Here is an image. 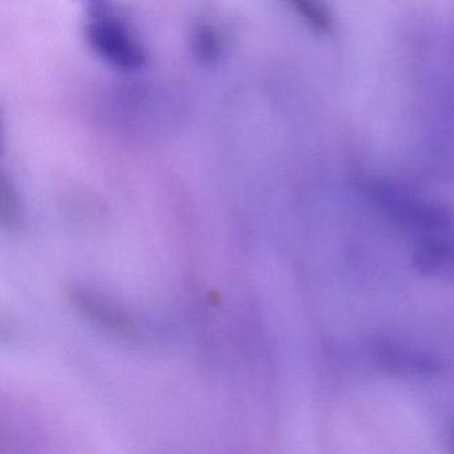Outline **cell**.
<instances>
[{
	"instance_id": "obj_6",
	"label": "cell",
	"mask_w": 454,
	"mask_h": 454,
	"mask_svg": "<svg viewBox=\"0 0 454 454\" xmlns=\"http://www.w3.org/2000/svg\"><path fill=\"white\" fill-rule=\"evenodd\" d=\"M286 4L313 33L320 35L333 33V15L324 0H286Z\"/></svg>"
},
{
	"instance_id": "obj_1",
	"label": "cell",
	"mask_w": 454,
	"mask_h": 454,
	"mask_svg": "<svg viewBox=\"0 0 454 454\" xmlns=\"http://www.w3.org/2000/svg\"><path fill=\"white\" fill-rule=\"evenodd\" d=\"M87 4L90 14L84 33L90 49L118 70H140L147 63V52L126 22L106 0H87Z\"/></svg>"
},
{
	"instance_id": "obj_8",
	"label": "cell",
	"mask_w": 454,
	"mask_h": 454,
	"mask_svg": "<svg viewBox=\"0 0 454 454\" xmlns=\"http://www.w3.org/2000/svg\"><path fill=\"white\" fill-rule=\"evenodd\" d=\"M451 443L454 445V429L451 430Z\"/></svg>"
},
{
	"instance_id": "obj_2",
	"label": "cell",
	"mask_w": 454,
	"mask_h": 454,
	"mask_svg": "<svg viewBox=\"0 0 454 454\" xmlns=\"http://www.w3.org/2000/svg\"><path fill=\"white\" fill-rule=\"evenodd\" d=\"M68 297H70L71 304L82 315L86 316L92 323L100 325V328H105L106 331L123 337V339L135 340V341L142 340V332H140L139 326L135 323L134 318L121 308L110 304L91 292L81 291V289H74L68 294Z\"/></svg>"
},
{
	"instance_id": "obj_5",
	"label": "cell",
	"mask_w": 454,
	"mask_h": 454,
	"mask_svg": "<svg viewBox=\"0 0 454 454\" xmlns=\"http://www.w3.org/2000/svg\"><path fill=\"white\" fill-rule=\"evenodd\" d=\"M413 265L427 278L454 281V243L419 241L414 249Z\"/></svg>"
},
{
	"instance_id": "obj_4",
	"label": "cell",
	"mask_w": 454,
	"mask_h": 454,
	"mask_svg": "<svg viewBox=\"0 0 454 454\" xmlns=\"http://www.w3.org/2000/svg\"><path fill=\"white\" fill-rule=\"evenodd\" d=\"M374 357L387 371L406 376L434 373L440 369V364L433 356L398 342H379L374 349Z\"/></svg>"
},
{
	"instance_id": "obj_3",
	"label": "cell",
	"mask_w": 454,
	"mask_h": 454,
	"mask_svg": "<svg viewBox=\"0 0 454 454\" xmlns=\"http://www.w3.org/2000/svg\"><path fill=\"white\" fill-rule=\"evenodd\" d=\"M405 230L419 241L454 243V207L440 201L421 200Z\"/></svg>"
},
{
	"instance_id": "obj_7",
	"label": "cell",
	"mask_w": 454,
	"mask_h": 454,
	"mask_svg": "<svg viewBox=\"0 0 454 454\" xmlns=\"http://www.w3.org/2000/svg\"><path fill=\"white\" fill-rule=\"evenodd\" d=\"M2 217L4 223H9L15 227L20 222V207H18L17 196L14 188L9 184L6 177L2 180Z\"/></svg>"
}]
</instances>
